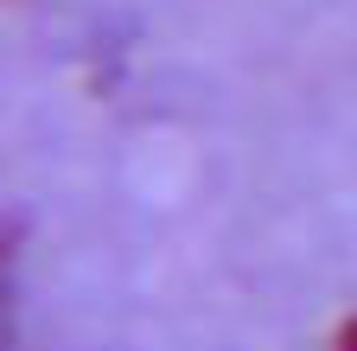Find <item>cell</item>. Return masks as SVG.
Returning a JSON list of instances; mask_svg holds the SVG:
<instances>
[{"label": "cell", "instance_id": "1", "mask_svg": "<svg viewBox=\"0 0 357 351\" xmlns=\"http://www.w3.org/2000/svg\"><path fill=\"white\" fill-rule=\"evenodd\" d=\"M0 351H13V237H0Z\"/></svg>", "mask_w": 357, "mask_h": 351}, {"label": "cell", "instance_id": "2", "mask_svg": "<svg viewBox=\"0 0 357 351\" xmlns=\"http://www.w3.org/2000/svg\"><path fill=\"white\" fill-rule=\"evenodd\" d=\"M338 351H357V320L344 326V338H338Z\"/></svg>", "mask_w": 357, "mask_h": 351}]
</instances>
